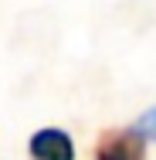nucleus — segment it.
Segmentation results:
<instances>
[{"label":"nucleus","instance_id":"obj_1","mask_svg":"<svg viewBox=\"0 0 156 160\" xmlns=\"http://www.w3.org/2000/svg\"><path fill=\"white\" fill-rule=\"evenodd\" d=\"M95 160H146V136L139 129H105L95 143Z\"/></svg>","mask_w":156,"mask_h":160},{"label":"nucleus","instance_id":"obj_2","mask_svg":"<svg viewBox=\"0 0 156 160\" xmlns=\"http://www.w3.org/2000/svg\"><path fill=\"white\" fill-rule=\"evenodd\" d=\"M27 153L31 160H78L71 133L61 126H44L27 140Z\"/></svg>","mask_w":156,"mask_h":160},{"label":"nucleus","instance_id":"obj_3","mask_svg":"<svg viewBox=\"0 0 156 160\" xmlns=\"http://www.w3.org/2000/svg\"><path fill=\"white\" fill-rule=\"evenodd\" d=\"M136 129H139L146 140H156V106H153V109H146V112L136 119Z\"/></svg>","mask_w":156,"mask_h":160}]
</instances>
